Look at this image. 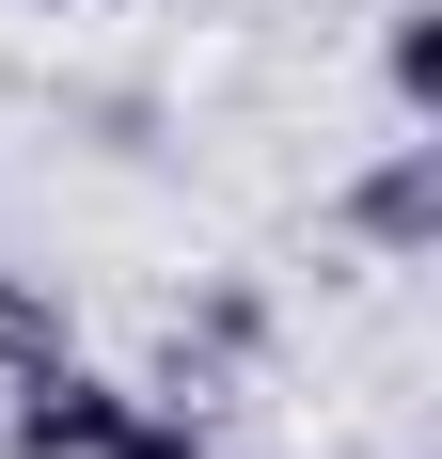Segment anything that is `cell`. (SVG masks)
Segmentation results:
<instances>
[{
    "label": "cell",
    "instance_id": "5",
    "mask_svg": "<svg viewBox=\"0 0 442 459\" xmlns=\"http://www.w3.org/2000/svg\"><path fill=\"white\" fill-rule=\"evenodd\" d=\"M111 459H221V444H206V412H190V396H127Z\"/></svg>",
    "mask_w": 442,
    "mask_h": 459
},
{
    "label": "cell",
    "instance_id": "3",
    "mask_svg": "<svg viewBox=\"0 0 442 459\" xmlns=\"http://www.w3.org/2000/svg\"><path fill=\"white\" fill-rule=\"evenodd\" d=\"M379 80H395L411 127H442V0H395L379 16Z\"/></svg>",
    "mask_w": 442,
    "mask_h": 459
},
{
    "label": "cell",
    "instance_id": "1",
    "mask_svg": "<svg viewBox=\"0 0 442 459\" xmlns=\"http://www.w3.org/2000/svg\"><path fill=\"white\" fill-rule=\"evenodd\" d=\"M16 396V459H111V428H127V396L142 380H111V365H32V380H0Z\"/></svg>",
    "mask_w": 442,
    "mask_h": 459
},
{
    "label": "cell",
    "instance_id": "4",
    "mask_svg": "<svg viewBox=\"0 0 442 459\" xmlns=\"http://www.w3.org/2000/svg\"><path fill=\"white\" fill-rule=\"evenodd\" d=\"M64 349H80V317H64V301H47L32 270H0V380H32V365H64Z\"/></svg>",
    "mask_w": 442,
    "mask_h": 459
},
{
    "label": "cell",
    "instance_id": "2",
    "mask_svg": "<svg viewBox=\"0 0 442 459\" xmlns=\"http://www.w3.org/2000/svg\"><path fill=\"white\" fill-rule=\"evenodd\" d=\"M332 222H348L363 254H395V270H411V254L442 238V143H395V159H379V175H363Z\"/></svg>",
    "mask_w": 442,
    "mask_h": 459
},
{
    "label": "cell",
    "instance_id": "6",
    "mask_svg": "<svg viewBox=\"0 0 442 459\" xmlns=\"http://www.w3.org/2000/svg\"><path fill=\"white\" fill-rule=\"evenodd\" d=\"M32 16H80V0H32Z\"/></svg>",
    "mask_w": 442,
    "mask_h": 459
}]
</instances>
